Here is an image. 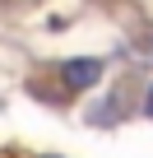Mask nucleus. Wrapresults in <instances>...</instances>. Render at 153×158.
<instances>
[{
  "label": "nucleus",
  "instance_id": "nucleus-1",
  "mask_svg": "<svg viewBox=\"0 0 153 158\" xmlns=\"http://www.w3.org/2000/svg\"><path fill=\"white\" fill-rule=\"evenodd\" d=\"M65 79H70V84H93V79H98V60H74V65H65Z\"/></svg>",
  "mask_w": 153,
  "mask_h": 158
}]
</instances>
